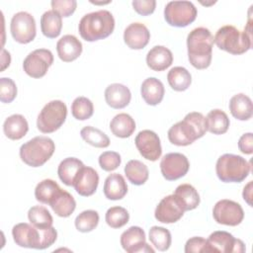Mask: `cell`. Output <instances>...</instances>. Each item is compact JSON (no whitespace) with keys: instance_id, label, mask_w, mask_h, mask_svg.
<instances>
[{"instance_id":"obj_15","label":"cell","mask_w":253,"mask_h":253,"mask_svg":"<svg viewBox=\"0 0 253 253\" xmlns=\"http://www.w3.org/2000/svg\"><path fill=\"white\" fill-rule=\"evenodd\" d=\"M135 146L140 155L149 160L156 161L162 153L159 136L150 129H144L137 133L134 139Z\"/></svg>"},{"instance_id":"obj_18","label":"cell","mask_w":253,"mask_h":253,"mask_svg":"<svg viewBox=\"0 0 253 253\" xmlns=\"http://www.w3.org/2000/svg\"><path fill=\"white\" fill-rule=\"evenodd\" d=\"M150 33L147 27L141 23H131L124 32V41L131 49H141L147 45Z\"/></svg>"},{"instance_id":"obj_37","label":"cell","mask_w":253,"mask_h":253,"mask_svg":"<svg viewBox=\"0 0 253 253\" xmlns=\"http://www.w3.org/2000/svg\"><path fill=\"white\" fill-rule=\"evenodd\" d=\"M30 222L39 228H47L52 226L53 218L46 208L42 206H34L28 211Z\"/></svg>"},{"instance_id":"obj_13","label":"cell","mask_w":253,"mask_h":253,"mask_svg":"<svg viewBox=\"0 0 253 253\" xmlns=\"http://www.w3.org/2000/svg\"><path fill=\"white\" fill-rule=\"evenodd\" d=\"M190 168L188 158L179 152L165 154L160 162L162 176L168 181L178 180L184 177Z\"/></svg>"},{"instance_id":"obj_16","label":"cell","mask_w":253,"mask_h":253,"mask_svg":"<svg viewBox=\"0 0 253 253\" xmlns=\"http://www.w3.org/2000/svg\"><path fill=\"white\" fill-rule=\"evenodd\" d=\"M207 240L212 252L243 253L246 250L243 241L234 238V236L227 231H214L209 236Z\"/></svg>"},{"instance_id":"obj_38","label":"cell","mask_w":253,"mask_h":253,"mask_svg":"<svg viewBox=\"0 0 253 253\" xmlns=\"http://www.w3.org/2000/svg\"><path fill=\"white\" fill-rule=\"evenodd\" d=\"M149 240L159 251H166L171 245V233L162 226H152L149 229Z\"/></svg>"},{"instance_id":"obj_41","label":"cell","mask_w":253,"mask_h":253,"mask_svg":"<svg viewBox=\"0 0 253 253\" xmlns=\"http://www.w3.org/2000/svg\"><path fill=\"white\" fill-rule=\"evenodd\" d=\"M105 219L112 228H120L128 222L129 213L123 207H112L107 211Z\"/></svg>"},{"instance_id":"obj_7","label":"cell","mask_w":253,"mask_h":253,"mask_svg":"<svg viewBox=\"0 0 253 253\" xmlns=\"http://www.w3.org/2000/svg\"><path fill=\"white\" fill-rule=\"evenodd\" d=\"M55 144L47 136H36L20 147V157L24 163L31 167L42 166L53 154Z\"/></svg>"},{"instance_id":"obj_49","label":"cell","mask_w":253,"mask_h":253,"mask_svg":"<svg viewBox=\"0 0 253 253\" xmlns=\"http://www.w3.org/2000/svg\"><path fill=\"white\" fill-rule=\"evenodd\" d=\"M10 61H11V56H10V53L5 50L4 48L2 49V67H1V70L3 71L7 66L10 65Z\"/></svg>"},{"instance_id":"obj_8","label":"cell","mask_w":253,"mask_h":253,"mask_svg":"<svg viewBox=\"0 0 253 253\" xmlns=\"http://www.w3.org/2000/svg\"><path fill=\"white\" fill-rule=\"evenodd\" d=\"M67 107L60 100L48 102L40 112L37 119V126L42 133H51L57 130L65 122Z\"/></svg>"},{"instance_id":"obj_44","label":"cell","mask_w":253,"mask_h":253,"mask_svg":"<svg viewBox=\"0 0 253 253\" xmlns=\"http://www.w3.org/2000/svg\"><path fill=\"white\" fill-rule=\"evenodd\" d=\"M186 253H199V252H212L207 239L201 236H194L187 240L185 244Z\"/></svg>"},{"instance_id":"obj_24","label":"cell","mask_w":253,"mask_h":253,"mask_svg":"<svg viewBox=\"0 0 253 253\" xmlns=\"http://www.w3.org/2000/svg\"><path fill=\"white\" fill-rule=\"evenodd\" d=\"M83 167V162L78 158L67 157L59 163L57 174L63 184L66 186H73L80 170Z\"/></svg>"},{"instance_id":"obj_19","label":"cell","mask_w":253,"mask_h":253,"mask_svg":"<svg viewBox=\"0 0 253 253\" xmlns=\"http://www.w3.org/2000/svg\"><path fill=\"white\" fill-rule=\"evenodd\" d=\"M98 184L99 175L97 171L92 167L84 166L80 170L73 187L80 196L89 197L96 192Z\"/></svg>"},{"instance_id":"obj_48","label":"cell","mask_w":253,"mask_h":253,"mask_svg":"<svg viewBox=\"0 0 253 253\" xmlns=\"http://www.w3.org/2000/svg\"><path fill=\"white\" fill-rule=\"evenodd\" d=\"M242 196H243L244 201H245L249 206H252V203H251V199H252V181H250V182L244 187Z\"/></svg>"},{"instance_id":"obj_40","label":"cell","mask_w":253,"mask_h":253,"mask_svg":"<svg viewBox=\"0 0 253 253\" xmlns=\"http://www.w3.org/2000/svg\"><path fill=\"white\" fill-rule=\"evenodd\" d=\"M99 223V213L94 210H87L79 213L75 218V227L80 232H90Z\"/></svg>"},{"instance_id":"obj_6","label":"cell","mask_w":253,"mask_h":253,"mask_svg":"<svg viewBox=\"0 0 253 253\" xmlns=\"http://www.w3.org/2000/svg\"><path fill=\"white\" fill-rule=\"evenodd\" d=\"M250 163L240 155L225 153L221 155L215 165L218 179L224 183H240L249 175Z\"/></svg>"},{"instance_id":"obj_3","label":"cell","mask_w":253,"mask_h":253,"mask_svg":"<svg viewBox=\"0 0 253 253\" xmlns=\"http://www.w3.org/2000/svg\"><path fill=\"white\" fill-rule=\"evenodd\" d=\"M12 235L15 243L20 247L42 250L55 242L57 231L53 226L39 228L33 224L21 222L13 226Z\"/></svg>"},{"instance_id":"obj_42","label":"cell","mask_w":253,"mask_h":253,"mask_svg":"<svg viewBox=\"0 0 253 253\" xmlns=\"http://www.w3.org/2000/svg\"><path fill=\"white\" fill-rule=\"evenodd\" d=\"M17 96L16 83L7 77L0 78V101L2 103H11Z\"/></svg>"},{"instance_id":"obj_9","label":"cell","mask_w":253,"mask_h":253,"mask_svg":"<svg viewBox=\"0 0 253 253\" xmlns=\"http://www.w3.org/2000/svg\"><path fill=\"white\" fill-rule=\"evenodd\" d=\"M197 8L190 1H170L164 8L165 21L173 27H187L197 18Z\"/></svg>"},{"instance_id":"obj_45","label":"cell","mask_w":253,"mask_h":253,"mask_svg":"<svg viewBox=\"0 0 253 253\" xmlns=\"http://www.w3.org/2000/svg\"><path fill=\"white\" fill-rule=\"evenodd\" d=\"M50 4L52 10L58 13L61 17L71 16L75 12L77 6L75 0H52Z\"/></svg>"},{"instance_id":"obj_1","label":"cell","mask_w":253,"mask_h":253,"mask_svg":"<svg viewBox=\"0 0 253 253\" xmlns=\"http://www.w3.org/2000/svg\"><path fill=\"white\" fill-rule=\"evenodd\" d=\"M206 118L202 113L191 112L185 116L183 121L173 125L168 130L169 141L178 146L192 144L207 132Z\"/></svg>"},{"instance_id":"obj_4","label":"cell","mask_w":253,"mask_h":253,"mask_svg":"<svg viewBox=\"0 0 253 253\" xmlns=\"http://www.w3.org/2000/svg\"><path fill=\"white\" fill-rule=\"evenodd\" d=\"M115 29V19L108 10H99L84 15L78 25L81 38L87 42H96L108 38Z\"/></svg>"},{"instance_id":"obj_11","label":"cell","mask_w":253,"mask_h":253,"mask_svg":"<svg viewBox=\"0 0 253 253\" xmlns=\"http://www.w3.org/2000/svg\"><path fill=\"white\" fill-rule=\"evenodd\" d=\"M53 63V55L49 49L38 48L30 52L24 59V71L33 78L43 77Z\"/></svg>"},{"instance_id":"obj_25","label":"cell","mask_w":253,"mask_h":253,"mask_svg":"<svg viewBox=\"0 0 253 253\" xmlns=\"http://www.w3.org/2000/svg\"><path fill=\"white\" fill-rule=\"evenodd\" d=\"M103 191L107 199L117 201L123 199L126 195L127 185L121 174L113 173L106 178Z\"/></svg>"},{"instance_id":"obj_21","label":"cell","mask_w":253,"mask_h":253,"mask_svg":"<svg viewBox=\"0 0 253 253\" xmlns=\"http://www.w3.org/2000/svg\"><path fill=\"white\" fill-rule=\"evenodd\" d=\"M131 99L129 89L120 83H113L105 90L106 103L113 109H123L126 107Z\"/></svg>"},{"instance_id":"obj_34","label":"cell","mask_w":253,"mask_h":253,"mask_svg":"<svg viewBox=\"0 0 253 253\" xmlns=\"http://www.w3.org/2000/svg\"><path fill=\"white\" fill-rule=\"evenodd\" d=\"M60 189L61 188L55 181L51 179H44L41 181L35 189L36 200L40 203L49 205Z\"/></svg>"},{"instance_id":"obj_33","label":"cell","mask_w":253,"mask_h":253,"mask_svg":"<svg viewBox=\"0 0 253 253\" xmlns=\"http://www.w3.org/2000/svg\"><path fill=\"white\" fill-rule=\"evenodd\" d=\"M125 174L127 180L136 186L143 185L148 179V168L139 160H129L125 166Z\"/></svg>"},{"instance_id":"obj_23","label":"cell","mask_w":253,"mask_h":253,"mask_svg":"<svg viewBox=\"0 0 253 253\" xmlns=\"http://www.w3.org/2000/svg\"><path fill=\"white\" fill-rule=\"evenodd\" d=\"M140 93L146 104L150 106H156L163 100L165 89L163 83L159 79L155 77H149L142 82Z\"/></svg>"},{"instance_id":"obj_20","label":"cell","mask_w":253,"mask_h":253,"mask_svg":"<svg viewBox=\"0 0 253 253\" xmlns=\"http://www.w3.org/2000/svg\"><path fill=\"white\" fill-rule=\"evenodd\" d=\"M58 57L64 62H71L77 59L82 52L81 42L73 35H65L56 43Z\"/></svg>"},{"instance_id":"obj_22","label":"cell","mask_w":253,"mask_h":253,"mask_svg":"<svg viewBox=\"0 0 253 253\" xmlns=\"http://www.w3.org/2000/svg\"><path fill=\"white\" fill-rule=\"evenodd\" d=\"M173 62V54L163 45L153 46L146 54L147 66L154 71H163Z\"/></svg>"},{"instance_id":"obj_36","label":"cell","mask_w":253,"mask_h":253,"mask_svg":"<svg viewBox=\"0 0 253 253\" xmlns=\"http://www.w3.org/2000/svg\"><path fill=\"white\" fill-rule=\"evenodd\" d=\"M80 135L85 142H87L92 146L105 148L110 145L109 136L105 132H103L102 130L94 126H84L80 130Z\"/></svg>"},{"instance_id":"obj_5","label":"cell","mask_w":253,"mask_h":253,"mask_svg":"<svg viewBox=\"0 0 253 253\" xmlns=\"http://www.w3.org/2000/svg\"><path fill=\"white\" fill-rule=\"evenodd\" d=\"M213 42L219 49L231 54H242L252 46L251 30H244V32H240L234 26H223L215 33Z\"/></svg>"},{"instance_id":"obj_30","label":"cell","mask_w":253,"mask_h":253,"mask_svg":"<svg viewBox=\"0 0 253 253\" xmlns=\"http://www.w3.org/2000/svg\"><path fill=\"white\" fill-rule=\"evenodd\" d=\"M62 17L53 10L44 12L41 17V29L48 39H55L61 33L62 28Z\"/></svg>"},{"instance_id":"obj_2","label":"cell","mask_w":253,"mask_h":253,"mask_svg":"<svg viewBox=\"0 0 253 253\" xmlns=\"http://www.w3.org/2000/svg\"><path fill=\"white\" fill-rule=\"evenodd\" d=\"M213 37L209 29L199 27L192 30L187 37L188 58L197 69H206L212 57Z\"/></svg>"},{"instance_id":"obj_28","label":"cell","mask_w":253,"mask_h":253,"mask_svg":"<svg viewBox=\"0 0 253 253\" xmlns=\"http://www.w3.org/2000/svg\"><path fill=\"white\" fill-rule=\"evenodd\" d=\"M49 206L56 215L60 217H68L74 211L76 208V202L71 194L65 190L60 189L54 199L50 202Z\"/></svg>"},{"instance_id":"obj_17","label":"cell","mask_w":253,"mask_h":253,"mask_svg":"<svg viewBox=\"0 0 253 253\" xmlns=\"http://www.w3.org/2000/svg\"><path fill=\"white\" fill-rule=\"evenodd\" d=\"M121 245L127 253L151 252L154 250L145 242V232L139 226H130L121 235Z\"/></svg>"},{"instance_id":"obj_43","label":"cell","mask_w":253,"mask_h":253,"mask_svg":"<svg viewBox=\"0 0 253 253\" xmlns=\"http://www.w3.org/2000/svg\"><path fill=\"white\" fill-rule=\"evenodd\" d=\"M121 155L116 151H105L99 156L100 167L108 172L116 170L121 164Z\"/></svg>"},{"instance_id":"obj_32","label":"cell","mask_w":253,"mask_h":253,"mask_svg":"<svg viewBox=\"0 0 253 253\" xmlns=\"http://www.w3.org/2000/svg\"><path fill=\"white\" fill-rule=\"evenodd\" d=\"M167 81L170 87L178 92L187 90L192 83L191 73L182 66L171 68L167 74Z\"/></svg>"},{"instance_id":"obj_29","label":"cell","mask_w":253,"mask_h":253,"mask_svg":"<svg viewBox=\"0 0 253 253\" xmlns=\"http://www.w3.org/2000/svg\"><path fill=\"white\" fill-rule=\"evenodd\" d=\"M110 129L114 135L121 138H126L133 133L135 129V122L128 114L121 113L112 119Z\"/></svg>"},{"instance_id":"obj_46","label":"cell","mask_w":253,"mask_h":253,"mask_svg":"<svg viewBox=\"0 0 253 253\" xmlns=\"http://www.w3.org/2000/svg\"><path fill=\"white\" fill-rule=\"evenodd\" d=\"M132 7L139 15L147 16L154 12L156 1L155 0H134L132 1Z\"/></svg>"},{"instance_id":"obj_31","label":"cell","mask_w":253,"mask_h":253,"mask_svg":"<svg viewBox=\"0 0 253 253\" xmlns=\"http://www.w3.org/2000/svg\"><path fill=\"white\" fill-rule=\"evenodd\" d=\"M207 129L213 134H223L229 127V119L227 115L219 109H213L209 112L207 118Z\"/></svg>"},{"instance_id":"obj_47","label":"cell","mask_w":253,"mask_h":253,"mask_svg":"<svg viewBox=\"0 0 253 253\" xmlns=\"http://www.w3.org/2000/svg\"><path fill=\"white\" fill-rule=\"evenodd\" d=\"M238 148L244 154H252L253 152V135L252 132L244 133L238 140Z\"/></svg>"},{"instance_id":"obj_35","label":"cell","mask_w":253,"mask_h":253,"mask_svg":"<svg viewBox=\"0 0 253 253\" xmlns=\"http://www.w3.org/2000/svg\"><path fill=\"white\" fill-rule=\"evenodd\" d=\"M174 195L180 199L186 211L195 210L200 205V195L198 191L190 184L179 185L176 188Z\"/></svg>"},{"instance_id":"obj_12","label":"cell","mask_w":253,"mask_h":253,"mask_svg":"<svg viewBox=\"0 0 253 253\" xmlns=\"http://www.w3.org/2000/svg\"><path fill=\"white\" fill-rule=\"evenodd\" d=\"M212 216L214 220L219 224L236 226L243 220L244 211L238 203L223 199L214 205L212 210Z\"/></svg>"},{"instance_id":"obj_27","label":"cell","mask_w":253,"mask_h":253,"mask_svg":"<svg viewBox=\"0 0 253 253\" xmlns=\"http://www.w3.org/2000/svg\"><path fill=\"white\" fill-rule=\"evenodd\" d=\"M228 107L231 115L239 121H247L253 115L252 101L243 93L234 95L230 99Z\"/></svg>"},{"instance_id":"obj_39","label":"cell","mask_w":253,"mask_h":253,"mask_svg":"<svg viewBox=\"0 0 253 253\" xmlns=\"http://www.w3.org/2000/svg\"><path fill=\"white\" fill-rule=\"evenodd\" d=\"M93 103L86 97H77L71 104V114L78 121H85L90 119L93 116Z\"/></svg>"},{"instance_id":"obj_26","label":"cell","mask_w":253,"mask_h":253,"mask_svg":"<svg viewBox=\"0 0 253 253\" xmlns=\"http://www.w3.org/2000/svg\"><path fill=\"white\" fill-rule=\"evenodd\" d=\"M3 130L8 138L18 140L27 134L29 125L24 116L14 114L5 120L3 124Z\"/></svg>"},{"instance_id":"obj_10","label":"cell","mask_w":253,"mask_h":253,"mask_svg":"<svg viewBox=\"0 0 253 253\" xmlns=\"http://www.w3.org/2000/svg\"><path fill=\"white\" fill-rule=\"evenodd\" d=\"M10 31L13 39L20 43H29L36 38V21L28 12L16 13L10 24Z\"/></svg>"},{"instance_id":"obj_14","label":"cell","mask_w":253,"mask_h":253,"mask_svg":"<svg viewBox=\"0 0 253 253\" xmlns=\"http://www.w3.org/2000/svg\"><path fill=\"white\" fill-rule=\"evenodd\" d=\"M185 211L183 203L173 194L166 196L159 202L155 209L154 216L162 223H174L183 216Z\"/></svg>"}]
</instances>
